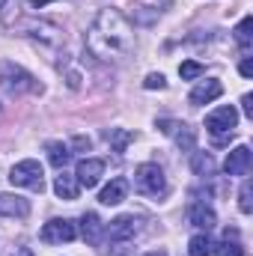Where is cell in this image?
I'll list each match as a JSON object with an SVG mask.
<instances>
[{"instance_id": "obj_5", "label": "cell", "mask_w": 253, "mask_h": 256, "mask_svg": "<svg viewBox=\"0 0 253 256\" xmlns=\"http://www.w3.org/2000/svg\"><path fill=\"white\" fill-rule=\"evenodd\" d=\"M236 126H238V110H236L232 104H224V108H218V110H212V114L206 116V131L214 134V137L232 134Z\"/></svg>"}, {"instance_id": "obj_1", "label": "cell", "mask_w": 253, "mask_h": 256, "mask_svg": "<svg viewBox=\"0 0 253 256\" xmlns=\"http://www.w3.org/2000/svg\"><path fill=\"white\" fill-rule=\"evenodd\" d=\"M86 48L92 57L110 63V60H122L134 48V30L128 24V18L116 9H102L86 33Z\"/></svg>"}, {"instance_id": "obj_8", "label": "cell", "mask_w": 253, "mask_h": 256, "mask_svg": "<svg viewBox=\"0 0 253 256\" xmlns=\"http://www.w3.org/2000/svg\"><path fill=\"white\" fill-rule=\"evenodd\" d=\"M102 176H104V161L102 158H84L78 164V170H74V179L84 188H96L102 182Z\"/></svg>"}, {"instance_id": "obj_23", "label": "cell", "mask_w": 253, "mask_h": 256, "mask_svg": "<svg viewBox=\"0 0 253 256\" xmlns=\"http://www.w3.org/2000/svg\"><path fill=\"white\" fill-rule=\"evenodd\" d=\"M202 72H206V68H202L200 63H194V60H185V63L179 66V74H182V80H196Z\"/></svg>"}, {"instance_id": "obj_2", "label": "cell", "mask_w": 253, "mask_h": 256, "mask_svg": "<svg viewBox=\"0 0 253 256\" xmlns=\"http://www.w3.org/2000/svg\"><path fill=\"white\" fill-rule=\"evenodd\" d=\"M0 86L9 90V92H15V96H21V92H39L42 90L39 80L30 72H24L21 66H15V63H0Z\"/></svg>"}, {"instance_id": "obj_11", "label": "cell", "mask_w": 253, "mask_h": 256, "mask_svg": "<svg viewBox=\"0 0 253 256\" xmlns=\"http://www.w3.org/2000/svg\"><path fill=\"white\" fill-rule=\"evenodd\" d=\"M0 214L6 218H27L30 214V202L12 194H0Z\"/></svg>"}, {"instance_id": "obj_34", "label": "cell", "mask_w": 253, "mask_h": 256, "mask_svg": "<svg viewBox=\"0 0 253 256\" xmlns=\"http://www.w3.org/2000/svg\"><path fill=\"white\" fill-rule=\"evenodd\" d=\"M0 6H3V0H0Z\"/></svg>"}, {"instance_id": "obj_29", "label": "cell", "mask_w": 253, "mask_h": 256, "mask_svg": "<svg viewBox=\"0 0 253 256\" xmlns=\"http://www.w3.org/2000/svg\"><path fill=\"white\" fill-rule=\"evenodd\" d=\"M242 108H244V116H250V120H253V96H250V92L242 98Z\"/></svg>"}, {"instance_id": "obj_24", "label": "cell", "mask_w": 253, "mask_h": 256, "mask_svg": "<svg viewBox=\"0 0 253 256\" xmlns=\"http://www.w3.org/2000/svg\"><path fill=\"white\" fill-rule=\"evenodd\" d=\"M250 196H253V185H250V179H248V182L242 185V194H238V208H242L244 214H250V212H253Z\"/></svg>"}, {"instance_id": "obj_9", "label": "cell", "mask_w": 253, "mask_h": 256, "mask_svg": "<svg viewBox=\"0 0 253 256\" xmlns=\"http://www.w3.org/2000/svg\"><path fill=\"white\" fill-rule=\"evenodd\" d=\"M253 167V152L250 146H236L230 155H226V164H224V170H226V176H248Z\"/></svg>"}, {"instance_id": "obj_12", "label": "cell", "mask_w": 253, "mask_h": 256, "mask_svg": "<svg viewBox=\"0 0 253 256\" xmlns=\"http://www.w3.org/2000/svg\"><path fill=\"white\" fill-rule=\"evenodd\" d=\"M188 220L194 224V226H196V230H206V232H208V230H212V226L218 224V218H214V212H212V208H208L206 202H194V206H190V212H188Z\"/></svg>"}, {"instance_id": "obj_27", "label": "cell", "mask_w": 253, "mask_h": 256, "mask_svg": "<svg viewBox=\"0 0 253 256\" xmlns=\"http://www.w3.org/2000/svg\"><path fill=\"white\" fill-rule=\"evenodd\" d=\"M134 3H137V6H149V9H158V12H161V9H170V3H173V0H134Z\"/></svg>"}, {"instance_id": "obj_26", "label": "cell", "mask_w": 253, "mask_h": 256, "mask_svg": "<svg viewBox=\"0 0 253 256\" xmlns=\"http://www.w3.org/2000/svg\"><path fill=\"white\" fill-rule=\"evenodd\" d=\"M176 143H179L182 149H194V131H190V128H185V126H182V131L176 134Z\"/></svg>"}, {"instance_id": "obj_22", "label": "cell", "mask_w": 253, "mask_h": 256, "mask_svg": "<svg viewBox=\"0 0 253 256\" xmlns=\"http://www.w3.org/2000/svg\"><path fill=\"white\" fill-rule=\"evenodd\" d=\"M214 254H218V256H244V248H242L238 242H230V238H224V242L214 248Z\"/></svg>"}, {"instance_id": "obj_18", "label": "cell", "mask_w": 253, "mask_h": 256, "mask_svg": "<svg viewBox=\"0 0 253 256\" xmlns=\"http://www.w3.org/2000/svg\"><path fill=\"white\" fill-rule=\"evenodd\" d=\"M212 250H214V244H212V238L208 236H194L188 242V256H212Z\"/></svg>"}, {"instance_id": "obj_10", "label": "cell", "mask_w": 253, "mask_h": 256, "mask_svg": "<svg viewBox=\"0 0 253 256\" xmlns=\"http://www.w3.org/2000/svg\"><path fill=\"white\" fill-rule=\"evenodd\" d=\"M224 96V84L220 80H202L200 86H194L190 90V104H208V102H214V98H220Z\"/></svg>"}, {"instance_id": "obj_28", "label": "cell", "mask_w": 253, "mask_h": 256, "mask_svg": "<svg viewBox=\"0 0 253 256\" xmlns=\"http://www.w3.org/2000/svg\"><path fill=\"white\" fill-rule=\"evenodd\" d=\"M158 128H161L164 134H173V131L179 128V122H170V120H158Z\"/></svg>"}, {"instance_id": "obj_25", "label": "cell", "mask_w": 253, "mask_h": 256, "mask_svg": "<svg viewBox=\"0 0 253 256\" xmlns=\"http://www.w3.org/2000/svg\"><path fill=\"white\" fill-rule=\"evenodd\" d=\"M143 86H146V90H164V86H167V80H164V74H161V72H152V74H146Z\"/></svg>"}, {"instance_id": "obj_16", "label": "cell", "mask_w": 253, "mask_h": 256, "mask_svg": "<svg viewBox=\"0 0 253 256\" xmlns=\"http://www.w3.org/2000/svg\"><path fill=\"white\" fill-rule=\"evenodd\" d=\"M78 179L74 176H68V173H60L57 179H54V194L60 196V200H78Z\"/></svg>"}, {"instance_id": "obj_20", "label": "cell", "mask_w": 253, "mask_h": 256, "mask_svg": "<svg viewBox=\"0 0 253 256\" xmlns=\"http://www.w3.org/2000/svg\"><path fill=\"white\" fill-rule=\"evenodd\" d=\"M194 173L196 176H212L214 173V161H212V155H206V152H194Z\"/></svg>"}, {"instance_id": "obj_17", "label": "cell", "mask_w": 253, "mask_h": 256, "mask_svg": "<svg viewBox=\"0 0 253 256\" xmlns=\"http://www.w3.org/2000/svg\"><path fill=\"white\" fill-rule=\"evenodd\" d=\"M45 149H48V161H51L57 170H63L66 164H68V158H72L68 146H66V143H57V140H54V143H48Z\"/></svg>"}, {"instance_id": "obj_4", "label": "cell", "mask_w": 253, "mask_h": 256, "mask_svg": "<svg viewBox=\"0 0 253 256\" xmlns=\"http://www.w3.org/2000/svg\"><path fill=\"white\" fill-rule=\"evenodd\" d=\"M9 182H12L15 188H30V191L42 194V188H45V182H42V164L33 161V158L18 161V164L9 170Z\"/></svg>"}, {"instance_id": "obj_33", "label": "cell", "mask_w": 253, "mask_h": 256, "mask_svg": "<svg viewBox=\"0 0 253 256\" xmlns=\"http://www.w3.org/2000/svg\"><path fill=\"white\" fill-rule=\"evenodd\" d=\"M146 256H167L164 250H152V254H146Z\"/></svg>"}, {"instance_id": "obj_15", "label": "cell", "mask_w": 253, "mask_h": 256, "mask_svg": "<svg viewBox=\"0 0 253 256\" xmlns=\"http://www.w3.org/2000/svg\"><path fill=\"white\" fill-rule=\"evenodd\" d=\"M126 194H128V182L126 179H110V185L102 188L98 200H102L104 206H120V202L126 200Z\"/></svg>"}, {"instance_id": "obj_31", "label": "cell", "mask_w": 253, "mask_h": 256, "mask_svg": "<svg viewBox=\"0 0 253 256\" xmlns=\"http://www.w3.org/2000/svg\"><path fill=\"white\" fill-rule=\"evenodd\" d=\"M238 72H242L244 78H250V74H253V60H244V63L238 66Z\"/></svg>"}, {"instance_id": "obj_13", "label": "cell", "mask_w": 253, "mask_h": 256, "mask_svg": "<svg viewBox=\"0 0 253 256\" xmlns=\"http://www.w3.org/2000/svg\"><path fill=\"white\" fill-rule=\"evenodd\" d=\"M80 232H84V238H86L90 244H102L104 224L98 220V214H96V212H86V214L80 218Z\"/></svg>"}, {"instance_id": "obj_3", "label": "cell", "mask_w": 253, "mask_h": 256, "mask_svg": "<svg viewBox=\"0 0 253 256\" xmlns=\"http://www.w3.org/2000/svg\"><path fill=\"white\" fill-rule=\"evenodd\" d=\"M134 188L146 196H161L167 191V179H164V170L158 164H140L134 170Z\"/></svg>"}, {"instance_id": "obj_19", "label": "cell", "mask_w": 253, "mask_h": 256, "mask_svg": "<svg viewBox=\"0 0 253 256\" xmlns=\"http://www.w3.org/2000/svg\"><path fill=\"white\" fill-rule=\"evenodd\" d=\"M108 140H110L114 152H126L128 143L134 140V134H131L128 128H110V131H108Z\"/></svg>"}, {"instance_id": "obj_14", "label": "cell", "mask_w": 253, "mask_h": 256, "mask_svg": "<svg viewBox=\"0 0 253 256\" xmlns=\"http://www.w3.org/2000/svg\"><path fill=\"white\" fill-rule=\"evenodd\" d=\"M27 30H33L30 36H36V39H42V42H51V45H60L63 42V30L60 27H54V24H45V21H30V24H24Z\"/></svg>"}, {"instance_id": "obj_21", "label": "cell", "mask_w": 253, "mask_h": 256, "mask_svg": "<svg viewBox=\"0 0 253 256\" xmlns=\"http://www.w3.org/2000/svg\"><path fill=\"white\" fill-rule=\"evenodd\" d=\"M250 30H253V18L248 15V18H242V24L236 27V39H238V45H242L244 51L250 48V39H253V33H250Z\"/></svg>"}, {"instance_id": "obj_32", "label": "cell", "mask_w": 253, "mask_h": 256, "mask_svg": "<svg viewBox=\"0 0 253 256\" xmlns=\"http://www.w3.org/2000/svg\"><path fill=\"white\" fill-rule=\"evenodd\" d=\"M48 3H54V0H30L33 9H42V6H48Z\"/></svg>"}, {"instance_id": "obj_30", "label": "cell", "mask_w": 253, "mask_h": 256, "mask_svg": "<svg viewBox=\"0 0 253 256\" xmlns=\"http://www.w3.org/2000/svg\"><path fill=\"white\" fill-rule=\"evenodd\" d=\"M72 146H74V149H90V137H84V134H78V137L72 140Z\"/></svg>"}, {"instance_id": "obj_6", "label": "cell", "mask_w": 253, "mask_h": 256, "mask_svg": "<svg viewBox=\"0 0 253 256\" xmlns=\"http://www.w3.org/2000/svg\"><path fill=\"white\" fill-rule=\"evenodd\" d=\"M39 236H42L45 244H63V242H74L78 230H74L72 220H60V218H54V220H48V224L42 226Z\"/></svg>"}, {"instance_id": "obj_7", "label": "cell", "mask_w": 253, "mask_h": 256, "mask_svg": "<svg viewBox=\"0 0 253 256\" xmlns=\"http://www.w3.org/2000/svg\"><path fill=\"white\" fill-rule=\"evenodd\" d=\"M104 232H108L110 242H128V238H134L140 232V220L134 214H120L104 226Z\"/></svg>"}]
</instances>
